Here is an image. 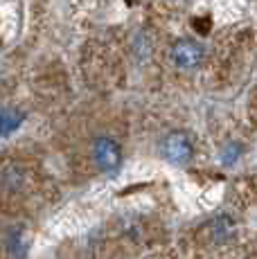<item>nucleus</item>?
Returning a JSON list of instances; mask_svg holds the SVG:
<instances>
[{"mask_svg":"<svg viewBox=\"0 0 257 259\" xmlns=\"http://www.w3.org/2000/svg\"><path fill=\"white\" fill-rule=\"evenodd\" d=\"M160 153L172 165H187L194 158V142L185 131H172L160 140Z\"/></svg>","mask_w":257,"mask_h":259,"instance_id":"1","label":"nucleus"},{"mask_svg":"<svg viewBox=\"0 0 257 259\" xmlns=\"http://www.w3.org/2000/svg\"><path fill=\"white\" fill-rule=\"evenodd\" d=\"M93 160L100 171L104 174H115L122 165V149L113 138L100 136L93 142Z\"/></svg>","mask_w":257,"mask_h":259,"instance_id":"2","label":"nucleus"},{"mask_svg":"<svg viewBox=\"0 0 257 259\" xmlns=\"http://www.w3.org/2000/svg\"><path fill=\"white\" fill-rule=\"evenodd\" d=\"M203 59H205V50L194 38H181V41H176L172 46V61L183 70L199 68L203 63Z\"/></svg>","mask_w":257,"mask_h":259,"instance_id":"3","label":"nucleus"},{"mask_svg":"<svg viewBox=\"0 0 257 259\" xmlns=\"http://www.w3.org/2000/svg\"><path fill=\"white\" fill-rule=\"evenodd\" d=\"M21 119H23V115L18 111H3L0 113V136H7V133H12L14 128L21 124Z\"/></svg>","mask_w":257,"mask_h":259,"instance_id":"4","label":"nucleus"},{"mask_svg":"<svg viewBox=\"0 0 257 259\" xmlns=\"http://www.w3.org/2000/svg\"><path fill=\"white\" fill-rule=\"evenodd\" d=\"M239 156H241V147L237 142H228L221 149V162H224V165H232Z\"/></svg>","mask_w":257,"mask_h":259,"instance_id":"5","label":"nucleus"}]
</instances>
